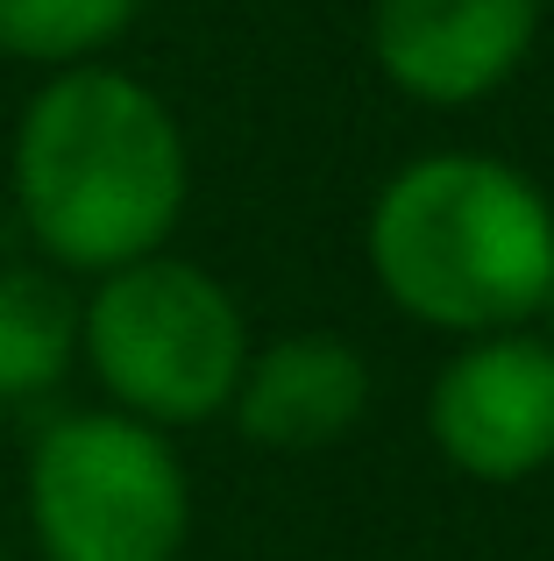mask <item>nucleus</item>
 Returning a JSON list of instances; mask_svg holds the SVG:
<instances>
[{
    "mask_svg": "<svg viewBox=\"0 0 554 561\" xmlns=\"http://www.w3.org/2000/svg\"><path fill=\"white\" fill-rule=\"evenodd\" d=\"M533 328H541V342L554 348V291H547V306H541V320H533Z\"/></svg>",
    "mask_w": 554,
    "mask_h": 561,
    "instance_id": "nucleus-10",
    "label": "nucleus"
},
{
    "mask_svg": "<svg viewBox=\"0 0 554 561\" xmlns=\"http://www.w3.org/2000/svg\"><path fill=\"white\" fill-rule=\"evenodd\" d=\"M541 43V0H370V57L419 107H476Z\"/></svg>",
    "mask_w": 554,
    "mask_h": 561,
    "instance_id": "nucleus-6",
    "label": "nucleus"
},
{
    "mask_svg": "<svg viewBox=\"0 0 554 561\" xmlns=\"http://www.w3.org/2000/svg\"><path fill=\"white\" fill-rule=\"evenodd\" d=\"M79 356L93 363L114 412L171 434L235 405L250 320L213 271L157 249L93 277V299H79Z\"/></svg>",
    "mask_w": 554,
    "mask_h": 561,
    "instance_id": "nucleus-3",
    "label": "nucleus"
},
{
    "mask_svg": "<svg viewBox=\"0 0 554 561\" xmlns=\"http://www.w3.org/2000/svg\"><path fill=\"white\" fill-rule=\"evenodd\" d=\"M362 249L419 328L455 342L533 328L554 291V199L505 157L434 150L384 179Z\"/></svg>",
    "mask_w": 554,
    "mask_h": 561,
    "instance_id": "nucleus-2",
    "label": "nucleus"
},
{
    "mask_svg": "<svg viewBox=\"0 0 554 561\" xmlns=\"http://www.w3.org/2000/svg\"><path fill=\"white\" fill-rule=\"evenodd\" d=\"M79 363V291L57 271H0V405L50 398Z\"/></svg>",
    "mask_w": 554,
    "mask_h": 561,
    "instance_id": "nucleus-8",
    "label": "nucleus"
},
{
    "mask_svg": "<svg viewBox=\"0 0 554 561\" xmlns=\"http://www.w3.org/2000/svg\"><path fill=\"white\" fill-rule=\"evenodd\" d=\"M22 497L43 561H178L193 540V477L171 434L114 405L43 426Z\"/></svg>",
    "mask_w": 554,
    "mask_h": 561,
    "instance_id": "nucleus-4",
    "label": "nucleus"
},
{
    "mask_svg": "<svg viewBox=\"0 0 554 561\" xmlns=\"http://www.w3.org/2000/svg\"><path fill=\"white\" fill-rule=\"evenodd\" d=\"M8 179L28 242L57 271L107 277L171 242L193 192V157L157 85L114 65H71L28 93Z\"/></svg>",
    "mask_w": 554,
    "mask_h": 561,
    "instance_id": "nucleus-1",
    "label": "nucleus"
},
{
    "mask_svg": "<svg viewBox=\"0 0 554 561\" xmlns=\"http://www.w3.org/2000/svg\"><path fill=\"white\" fill-rule=\"evenodd\" d=\"M427 440L470 483H527L554 462V348L541 328L455 342L427 391Z\"/></svg>",
    "mask_w": 554,
    "mask_h": 561,
    "instance_id": "nucleus-5",
    "label": "nucleus"
},
{
    "mask_svg": "<svg viewBox=\"0 0 554 561\" xmlns=\"http://www.w3.org/2000/svg\"><path fill=\"white\" fill-rule=\"evenodd\" d=\"M142 0H0V50L22 65H100L107 43L136 28Z\"/></svg>",
    "mask_w": 554,
    "mask_h": 561,
    "instance_id": "nucleus-9",
    "label": "nucleus"
},
{
    "mask_svg": "<svg viewBox=\"0 0 554 561\" xmlns=\"http://www.w3.org/2000/svg\"><path fill=\"white\" fill-rule=\"evenodd\" d=\"M228 412L264 455H320L370 412V356L342 334H277L270 348H250Z\"/></svg>",
    "mask_w": 554,
    "mask_h": 561,
    "instance_id": "nucleus-7",
    "label": "nucleus"
}]
</instances>
